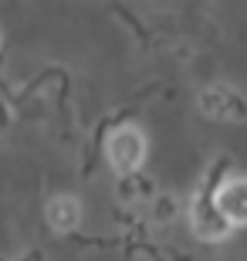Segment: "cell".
Returning <instances> with one entry per match:
<instances>
[{
	"instance_id": "cell-1",
	"label": "cell",
	"mask_w": 247,
	"mask_h": 261,
	"mask_svg": "<svg viewBox=\"0 0 247 261\" xmlns=\"http://www.w3.org/2000/svg\"><path fill=\"white\" fill-rule=\"evenodd\" d=\"M190 227L200 241H224L230 238L234 224L217 207V190H197L190 200Z\"/></svg>"
},
{
	"instance_id": "cell-6",
	"label": "cell",
	"mask_w": 247,
	"mask_h": 261,
	"mask_svg": "<svg viewBox=\"0 0 247 261\" xmlns=\"http://www.w3.org/2000/svg\"><path fill=\"white\" fill-rule=\"evenodd\" d=\"M139 194H152V184H146V176L129 173L122 184H119V197H122V200H135Z\"/></svg>"
},
{
	"instance_id": "cell-5",
	"label": "cell",
	"mask_w": 247,
	"mask_h": 261,
	"mask_svg": "<svg viewBox=\"0 0 247 261\" xmlns=\"http://www.w3.org/2000/svg\"><path fill=\"white\" fill-rule=\"evenodd\" d=\"M78 221H81V203H78L75 197H54V200L48 203V224L58 234L75 231Z\"/></svg>"
},
{
	"instance_id": "cell-7",
	"label": "cell",
	"mask_w": 247,
	"mask_h": 261,
	"mask_svg": "<svg viewBox=\"0 0 247 261\" xmlns=\"http://www.w3.org/2000/svg\"><path fill=\"white\" fill-rule=\"evenodd\" d=\"M152 217L156 221H173L176 217V197H156L152 200Z\"/></svg>"
},
{
	"instance_id": "cell-4",
	"label": "cell",
	"mask_w": 247,
	"mask_h": 261,
	"mask_svg": "<svg viewBox=\"0 0 247 261\" xmlns=\"http://www.w3.org/2000/svg\"><path fill=\"white\" fill-rule=\"evenodd\" d=\"M217 207L224 211L234 227L247 224V176H230L224 180V187H217Z\"/></svg>"
},
{
	"instance_id": "cell-3",
	"label": "cell",
	"mask_w": 247,
	"mask_h": 261,
	"mask_svg": "<svg viewBox=\"0 0 247 261\" xmlns=\"http://www.w3.org/2000/svg\"><path fill=\"white\" fill-rule=\"evenodd\" d=\"M197 106L203 116L217 119V122H244L247 119V98L234 85H210L200 92Z\"/></svg>"
},
{
	"instance_id": "cell-2",
	"label": "cell",
	"mask_w": 247,
	"mask_h": 261,
	"mask_svg": "<svg viewBox=\"0 0 247 261\" xmlns=\"http://www.w3.org/2000/svg\"><path fill=\"white\" fill-rule=\"evenodd\" d=\"M105 156H108V163H112L115 173H122V176L135 173L146 160V136L135 126L115 129V133L105 139Z\"/></svg>"
}]
</instances>
